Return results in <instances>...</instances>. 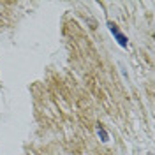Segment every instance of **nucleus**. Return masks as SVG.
Wrapping results in <instances>:
<instances>
[{
	"mask_svg": "<svg viewBox=\"0 0 155 155\" xmlns=\"http://www.w3.org/2000/svg\"><path fill=\"white\" fill-rule=\"evenodd\" d=\"M97 136H99V137H101V141H102V143H107V141H109V136H107V132L106 130H104V127H101V125H97Z\"/></svg>",
	"mask_w": 155,
	"mask_h": 155,
	"instance_id": "f03ea898",
	"label": "nucleus"
},
{
	"mask_svg": "<svg viewBox=\"0 0 155 155\" xmlns=\"http://www.w3.org/2000/svg\"><path fill=\"white\" fill-rule=\"evenodd\" d=\"M107 27H109V30H111V34H113V35L116 37L118 44H120L122 48H127V37L124 35V34H122V32H120V30H118V27H116L115 23H111V21L107 23Z\"/></svg>",
	"mask_w": 155,
	"mask_h": 155,
	"instance_id": "f257e3e1",
	"label": "nucleus"
}]
</instances>
